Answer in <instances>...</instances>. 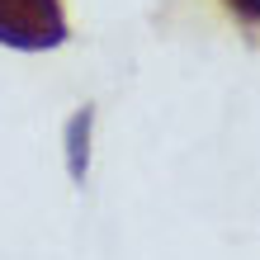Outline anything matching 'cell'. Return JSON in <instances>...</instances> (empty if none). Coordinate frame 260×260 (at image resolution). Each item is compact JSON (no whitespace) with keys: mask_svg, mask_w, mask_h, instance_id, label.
I'll return each instance as SVG.
<instances>
[{"mask_svg":"<svg viewBox=\"0 0 260 260\" xmlns=\"http://www.w3.org/2000/svg\"><path fill=\"white\" fill-rule=\"evenodd\" d=\"M62 0H0V43L19 52H43L67 43Z\"/></svg>","mask_w":260,"mask_h":260,"instance_id":"6da1fadb","label":"cell"},{"mask_svg":"<svg viewBox=\"0 0 260 260\" xmlns=\"http://www.w3.org/2000/svg\"><path fill=\"white\" fill-rule=\"evenodd\" d=\"M71 175L76 180H81L85 175V137H90V109H81V114H76L71 118Z\"/></svg>","mask_w":260,"mask_h":260,"instance_id":"7a4b0ae2","label":"cell"},{"mask_svg":"<svg viewBox=\"0 0 260 260\" xmlns=\"http://www.w3.org/2000/svg\"><path fill=\"white\" fill-rule=\"evenodd\" d=\"M222 10L232 14L241 28H246V38L260 34V0H222Z\"/></svg>","mask_w":260,"mask_h":260,"instance_id":"3957f363","label":"cell"}]
</instances>
